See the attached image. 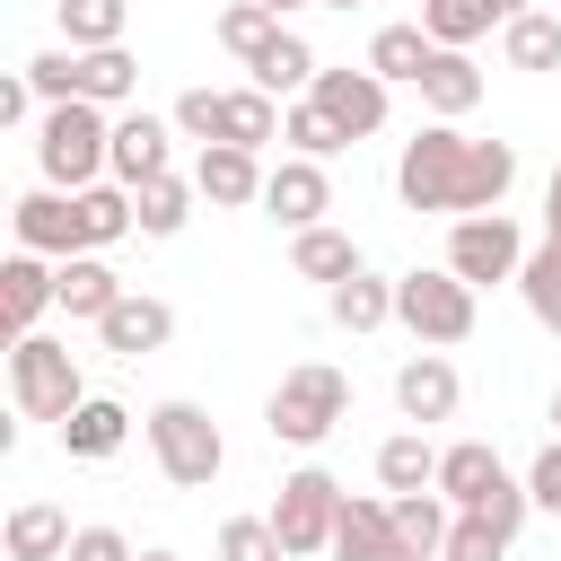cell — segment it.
<instances>
[{
	"mask_svg": "<svg viewBox=\"0 0 561 561\" xmlns=\"http://www.w3.org/2000/svg\"><path fill=\"white\" fill-rule=\"evenodd\" d=\"M517 184V149L508 140H465L456 123H421L394 158V202L403 210H500Z\"/></svg>",
	"mask_w": 561,
	"mask_h": 561,
	"instance_id": "cell-1",
	"label": "cell"
},
{
	"mask_svg": "<svg viewBox=\"0 0 561 561\" xmlns=\"http://www.w3.org/2000/svg\"><path fill=\"white\" fill-rule=\"evenodd\" d=\"M35 175H44V184H61V193L105 184V175H114V114H105V105H88V96L44 105V123H35Z\"/></svg>",
	"mask_w": 561,
	"mask_h": 561,
	"instance_id": "cell-2",
	"label": "cell"
},
{
	"mask_svg": "<svg viewBox=\"0 0 561 561\" xmlns=\"http://www.w3.org/2000/svg\"><path fill=\"white\" fill-rule=\"evenodd\" d=\"M342 412H351V377H342L333 359H298V368H280V386L263 394V430H272L280 447H324V438L342 430Z\"/></svg>",
	"mask_w": 561,
	"mask_h": 561,
	"instance_id": "cell-3",
	"label": "cell"
},
{
	"mask_svg": "<svg viewBox=\"0 0 561 561\" xmlns=\"http://www.w3.org/2000/svg\"><path fill=\"white\" fill-rule=\"evenodd\" d=\"M473 316H482V289L456 280L447 263L394 272V324H403L421 351H456V342H473Z\"/></svg>",
	"mask_w": 561,
	"mask_h": 561,
	"instance_id": "cell-4",
	"label": "cell"
},
{
	"mask_svg": "<svg viewBox=\"0 0 561 561\" xmlns=\"http://www.w3.org/2000/svg\"><path fill=\"white\" fill-rule=\"evenodd\" d=\"M140 438H149V456H158V473H167L175 491H210V482H219V465H228L219 421H210L202 403H184V394L149 403V412H140Z\"/></svg>",
	"mask_w": 561,
	"mask_h": 561,
	"instance_id": "cell-5",
	"label": "cell"
},
{
	"mask_svg": "<svg viewBox=\"0 0 561 561\" xmlns=\"http://www.w3.org/2000/svg\"><path fill=\"white\" fill-rule=\"evenodd\" d=\"M9 403H18V421H53V430H61V421L88 403V377H79L70 342L18 333V342H9Z\"/></svg>",
	"mask_w": 561,
	"mask_h": 561,
	"instance_id": "cell-6",
	"label": "cell"
},
{
	"mask_svg": "<svg viewBox=\"0 0 561 561\" xmlns=\"http://www.w3.org/2000/svg\"><path fill=\"white\" fill-rule=\"evenodd\" d=\"M342 482L324 473V465H298V473H280V500L263 508L272 526H280V543H289V561H316V552H333V526H342Z\"/></svg>",
	"mask_w": 561,
	"mask_h": 561,
	"instance_id": "cell-7",
	"label": "cell"
},
{
	"mask_svg": "<svg viewBox=\"0 0 561 561\" xmlns=\"http://www.w3.org/2000/svg\"><path fill=\"white\" fill-rule=\"evenodd\" d=\"M526 237H517V219L508 210H465L456 228H447V272L456 280H473V289H517V272H526Z\"/></svg>",
	"mask_w": 561,
	"mask_h": 561,
	"instance_id": "cell-8",
	"label": "cell"
},
{
	"mask_svg": "<svg viewBox=\"0 0 561 561\" xmlns=\"http://www.w3.org/2000/svg\"><path fill=\"white\" fill-rule=\"evenodd\" d=\"M9 228H18V245L53 254V263H70V254H96V245H88V210H79V193H61V184H35V193H18Z\"/></svg>",
	"mask_w": 561,
	"mask_h": 561,
	"instance_id": "cell-9",
	"label": "cell"
},
{
	"mask_svg": "<svg viewBox=\"0 0 561 561\" xmlns=\"http://www.w3.org/2000/svg\"><path fill=\"white\" fill-rule=\"evenodd\" d=\"M175 114H149V105H123L114 114V184H149V175H175Z\"/></svg>",
	"mask_w": 561,
	"mask_h": 561,
	"instance_id": "cell-10",
	"label": "cell"
},
{
	"mask_svg": "<svg viewBox=\"0 0 561 561\" xmlns=\"http://www.w3.org/2000/svg\"><path fill=\"white\" fill-rule=\"evenodd\" d=\"M53 307H61V263L35 254V245H18V254L0 263V316H9V342H18V333H44Z\"/></svg>",
	"mask_w": 561,
	"mask_h": 561,
	"instance_id": "cell-11",
	"label": "cell"
},
{
	"mask_svg": "<svg viewBox=\"0 0 561 561\" xmlns=\"http://www.w3.org/2000/svg\"><path fill=\"white\" fill-rule=\"evenodd\" d=\"M307 96H316L351 140H377V131H386V105H394V88H386L368 61H359V70H316V88H307Z\"/></svg>",
	"mask_w": 561,
	"mask_h": 561,
	"instance_id": "cell-12",
	"label": "cell"
},
{
	"mask_svg": "<svg viewBox=\"0 0 561 561\" xmlns=\"http://www.w3.org/2000/svg\"><path fill=\"white\" fill-rule=\"evenodd\" d=\"M324 210H333V175H324V158H298V149H289V158L263 175V219H280V228L298 237V228H316Z\"/></svg>",
	"mask_w": 561,
	"mask_h": 561,
	"instance_id": "cell-13",
	"label": "cell"
},
{
	"mask_svg": "<svg viewBox=\"0 0 561 561\" xmlns=\"http://www.w3.org/2000/svg\"><path fill=\"white\" fill-rule=\"evenodd\" d=\"M96 342H105L114 359H149V351H167V342H175V307H167V298H149V289H123V298L96 316Z\"/></svg>",
	"mask_w": 561,
	"mask_h": 561,
	"instance_id": "cell-14",
	"label": "cell"
},
{
	"mask_svg": "<svg viewBox=\"0 0 561 561\" xmlns=\"http://www.w3.org/2000/svg\"><path fill=\"white\" fill-rule=\"evenodd\" d=\"M394 403H403V421H412V430H430V421H456V403H465V377H456V359H447V351H421V359H403V368H394Z\"/></svg>",
	"mask_w": 561,
	"mask_h": 561,
	"instance_id": "cell-15",
	"label": "cell"
},
{
	"mask_svg": "<svg viewBox=\"0 0 561 561\" xmlns=\"http://www.w3.org/2000/svg\"><path fill=\"white\" fill-rule=\"evenodd\" d=\"M263 149H237V140H210L202 158H193V184H202V202L210 210H245V202H263Z\"/></svg>",
	"mask_w": 561,
	"mask_h": 561,
	"instance_id": "cell-16",
	"label": "cell"
},
{
	"mask_svg": "<svg viewBox=\"0 0 561 561\" xmlns=\"http://www.w3.org/2000/svg\"><path fill=\"white\" fill-rule=\"evenodd\" d=\"M333 561H412V543H403V526H394V500H342Z\"/></svg>",
	"mask_w": 561,
	"mask_h": 561,
	"instance_id": "cell-17",
	"label": "cell"
},
{
	"mask_svg": "<svg viewBox=\"0 0 561 561\" xmlns=\"http://www.w3.org/2000/svg\"><path fill=\"white\" fill-rule=\"evenodd\" d=\"M70 96H88V105H105V114H123V105L140 96V61H131L123 44H96V53H70Z\"/></svg>",
	"mask_w": 561,
	"mask_h": 561,
	"instance_id": "cell-18",
	"label": "cell"
},
{
	"mask_svg": "<svg viewBox=\"0 0 561 561\" xmlns=\"http://www.w3.org/2000/svg\"><path fill=\"white\" fill-rule=\"evenodd\" d=\"M421 105H430V123H465L473 105H482V61L473 53H430V70H421Z\"/></svg>",
	"mask_w": 561,
	"mask_h": 561,
	"instance_id": "cell-19",
	"label": "cell"
},
{
	"mask_svg": "<svg viewBox=\"0 0 561 561\" xmlns=\"http://www.w3.org/2000/svg\"><path fill=\"white\" fill-rule=\"evenodd\" d=\"M500 482H508V465H500L491 438H456V447H438V491H447L456 508H482Z\"/></svg>",
	"mask_w": 561,
	"mask_h": 561,
	"instance_id": "cell-20",
	"label": "cell"
},
{
	"mask_svg": "<svg viewBox=\"0 0 561 561\" xmlns=\"http://www.w3.org/2000/svg\"><path fill=\"white\" fill-rule=\"evenodd\" d=\"M123 438H131V412H123L114 394H88V403L61 421V456H79V465H105V456H123Z\"/></svg>",
	"mask_w": 561,
	"mask_h": 561,
	"instance_id": "cell-21",
	"label": "cell"
},
{
	"mask_svg": "<svg viewBox=\"0 0 561 561\" xmlns=\"http://www.w3.org/2000/svg\"><path fill=\"white\" fill-rule=\"evenodd\" d=\"M70 517L53 508V500H18L9 508V526H0V543H9V561H70Z\"/></svg>",
	"mask_w": 561,
	"mask_h": 561,
	"instance_id": "cell-22",
	"label": "cell"
},
{
	"mask_svg": "<svg viewBox=\"0 0 561 561\" xmlns=\"http://www.w3.org/2000/svg\"><path fill=\"white\" fill-rule=\"evenodd\" d=\"M430 53H438V44H430V26H421V18H394V26H377V35H368V70H377L386 88H421Z\"/></svg>",
	"mask_w": 561,
	"mask_h": 561,
	"instance_id": "cell-23",
	"label": "cell"
},
{
	"mask_svg": "<svg viewBox=\"0 0 561 561\" xmlns=\"http://www.w3.org/2000/svg\"><path fill=\"white\" fill-rule=\"evenodd\" d=\"M245 70H254V88H272V96L289 105V96H307V88H316V44H307L298 26H280V35L245 61Z\"/></svg>",
	"mask_w": 561,
	"mask_h": 561,
	"instance_id": "cell-24",
	"label": "cell"
},
{
	"mask_svg": "<svg viewBox=\"0 0 561 561\" xmlns=\"http://www.w3.org/2000/svg\"><path fill=\"white\" fill-rule=\"evenodd\" d=\"M324 307H333V324H342V333H377V324H394V280L359 263L351 280H333V289H324Z\"/></svg>",
	"mask_w": 561,
	"mask_h": 561,
	"instance_id": "cell-25",
	"label": "cell"
},
{
	"mask_svg": "<svg viewBox=\"0 0 561 561\" xmlns=\"http://www.w3.org/2000/svg\"><path fill=\"white\" fill-rule=\"evenodd\" d=\"M289 272L333 289V280H351V272H359V237H342V228H324V219H316V228H298V237H289Z\"/></svg>",
	"mask_w": 561,
	"mask_h": 561,
	"instance_id": "cell-26",
	"label": "cell"
},
{
	"mask_svg": "<svg viewBox=\"0 0 561 561\" xmlns=\"http://www.w3.org/2000/svg\"><path fill=\"white\" fill-rule=\"evenodd\" d=\"M377 482H386V500H403V491H438V447H430L421 430H394V438L377 447Z\"/></svg>",
	"mask_w": 561,
	"mask_h": 561,
	"instance_id": "cell-27",
	"label": "cell"
},
{
	"mask_svg": "<svg viewBox=\"0 0 561 561\" xmlns=\"http://www.w3.org/2000/svg\"><path fill=\"white\" fill-rule=\"evenodd\" d=\"M500 61L508 70H561V18L552 9H517L500 26Z\"/></svg>",
	"mask_w": 561,
	"mask_h": 561,
	"instance_id": "cell-28",
	"label": "cell"
},
{
	"mask_svg": "<svg viewBox=\"0 0 561 561\" xmlns=\"http://www.w3.org/2000/svg\"><path fill=\"white\" fill-rule=\"evenodd\" d=\"M219 140H237V149L280 140V105H272V88H219Z\"/></svg>",
	"mask_w": 561,
	"mask_h": 561,
	"instance_id": "cell-29",
	"label": "cell"
},
{
	"mask_svg": "<svg viewBox=\"0 0 561 561\" xmlns=\"http://www.w3.org/2000/svg\"><path fill=\"white\" fill-rule=\"evenodd\" d=\"M193 202H202V184H193V175H149V184L131 193V210H140V237H184Z\"/></svg>",
	"mask_w": 561,
	"mask_h": 561,
	"instance_id": "cell-30",
	"label": "cell"
},
{
	"mask_svg": "<svg viewBox=\"0 0 561 561\" xmlns=\"http://www.w3.org/2000/svg\"><path fill=\"white\" fill-rule=\"evenodd\" d=\"M114 298H123V280H114V263H105V254H70V263H61V316L96 324Z\"/></svg>",
	"mask_w": 561,
	"mask_h": 561,
	"instance_id": "cell-31",
	"label": "cell"
},
{
	"mask_svg": "<svg viewBox=\"0 0 561 561\" xmlns=\"http://www.w3.org/2000/svg\"><path fill=\"white\" fill-rule=\"evenodd\" d=\"M394 526H403L412 561H438V552H447V526H456V500H447V491H403V500H394Z\"/></svg>",
	"mask_w": 561,
	"mask_h": 561,
	"instance_id": "cell-32",
	"label": "cell"
},
{
	"mask_svg": "<svg viewBox=\"0 0 561 561\" xmlns=\"http://www.w3.org/2000/svg\"><path fill=\"white\" fill-rule=\"evenodd\" d=\"M421 26H430V44L473 53V44L500 26V9H491V0H421Z\"/></svg>",
	"mask_w": 561,
	"mask_h": 561,
	"instance_id": "cell-33",
	"label": "cell"
},
{
	"mask_svg": "<svg viewBox=\"0 0 561 561\" xmlns=\"http://www.w3.org/2000/svg\"><path fill=\"white\" fill-rule=\"evenodd\" d=\"M53 9H61V35H70V53L123 44V26H131V0H53Z\"/></svg>",
	"mask_w": 561,
	"mask_h": 561,
	"instance_id": "cell-34",
	"label": "cell"
},
{
	"mask_svg": "<svg viewBox=\"0 0 561 561\" xmlns=\"http://www.w3.org/2000/svg\"><path fill=\"white\" fill-rule=\"evenodd\" d=\"M517 298H526V316H535L543 333H561V237H543V245L526 254V272H517Z\"/></svg>",
	"mask_w": 561,
	"mask_h": 561,
	"instance_id": "cell-35",
	"label": "cell"
},
{
	"mask_svg": "<svg viewBox=\"0 0 561 561\" xmlns=\"http://www.w3.org/2000/svg\"><path fill=\"white\" fill-rule=\"evenodd\" d=\"M280 140H289L298 158H333V149H351V131H342L316 96H289V105H280Z\"/></svg>",
	"mask_w": 561,
	"mask_h": 561,
	"instance_id": "cell-36",
	"label": "cell"
},
{
	"mask_svg": "<svg viewBox=\"0 0 561 561\" xmlns=\"http://www.w3.org/2000/svg\"><path fill=\"white\" fill-rule=\"evenodd\" d=\"M272 35H280V18H272L263 0H228V9H219V44H228L237 61H254Z\"/></svg>",
	"mask_w": 561,
	"mask_h": 561,
	"instance_id": "cell-37",
	"label": "cell"
},
{
	"mask_svg": "<svg viewBox=\"0 0 561 561\" xmlns=\"http://www.w3.org/2000/svg\"><path fill=\"white\" fill-rule=\"evenodd\" d=\"M508 543H517V535H500L482 508H456V526H447V552H438V561H508Z\"/></svg>",
	"mask_w": 561,
	"mask_h": 561,
	"instance_id": "cell-38",
	"label": "cell"
},
{
	"mask_svg": "<svg viewBox=\"0 0 561 561\" xmlns=\"http://www.w3.org/2000/svg\"><path fill=\"white\" fill-rule=\"evenodd\" d=\"M219 561H289V543H280L272 517H228L219 526Z\"/></svg>",
	"mask_w": 561,
	"mask_h": 561,
	"instance_id": "cell-39",
	"label": "cell"
},
{
	"mask_svg": "<svg viewBox=\"0 0 561 561\" xmlns=\"http://www.w3.org/2000/svg\"><path fill=\"white\" fill-rule=\"evenodd\" d=\"M167 114H175V131H184V140H202V149L219 140V88H184Z\"/></svg>",
	"mask_w": 561,
	"mask_h": 561,
	"instance_id": "cell-40",
	"label": "cell"
},
{
	"mask_svg": "<svg viewBox=\"0 0 561 561\" xmlns=\"http://www.w3.org/2000/svg\"><path fill=\"white\" fill-rule=\"evenodd\" d=\"M70 561H140V552L123 543V526H79L70 535Z\"/></svg>",
	"mask_w": 561,
	"mask_h": 561,
	"instance_id": "cell-41",
	"label": "cell"
},
{
	"mask_svg": "<svg viewBox=\"0 0 561 561\" xmlns=\"http://www.w3.org/2000/svg\"><path fill=\"white\" fill-rule=\"evenodd\" d=\"M526 491H535V508H552V517H561V438L526 465Z\"/></svg>",
	"mask_w": 561,
	"mask_h": 561,
	"instance_id": "cell-42",
	"label": "cell"
},
{
	"mask_svg": "<svg viewBox=\"0 0 561 561\" xmlns=\"http://www.w3.org/2000/svg\"><path fill=\"white\" fill-rule=\"evenodd\" d=\"M35 105H44V96H35V79H26V70H9V79H0V123H44Z\"/></svg>",
	"mask_w": 561,
	"mask_h": 561,
	"instance_id": "cell-43",
	"label": "cell"
},
{
	"mask_svg": "<svg viewBox=\"0 0 561 561\" xmlns=\"http://www.w3.org/2000/svg\"><path fill=\"white\" fill-rule=\"evenodd\" d=\"M543 237H561V167L543 175Z\"/></svg>",
	"mask_w": 561,
	"mask_h": 561,
	"instance_id": "cell-44",
	"label": "cell"
},
{
	"mask_svg": "<svg viewBox=\"0 0 561 561\" xmlns=\"http://www.w3.org/2000/svg\"><path fill=\"white\" fill-rule=\"evenodd\" d=\"M491 9H500V26H508V18H517V9H535V0H491Z\"/></svg>",
	"mask_w": 561,
	"mask_h": 561,
	"instance_id": "cell-45",
	"label": "cell"
},
{
	"mask_svg": "<svg viewBox=\"0 0 561 561\" xmlns=\"http://www.w3.org/2000/svg\"><path fill=\"white\" fill-rule=\"evenodd\" d=\"M263 9H272V18H289V9H307V0H263Z\"/></svg>",
	"mask_w": 561,
	"mask_h": 561,
	"instance_id": "cell-46",
	"label": "cell"
},
{
	"mask_svg": "<svg viewBox=\"0 0 561 561\" xmlns=\"http://www.w3.org/2000/svg\"><path fill=\"white\" fill-rule=\"evenodd\" d=\"M552 438H561V386H552Z\"/></svg>",
	"mask_w": 561,
	"mask_h": 561,
	"instance_id": "cell-47",
	"label": "cell"
},
{
	"mask_svg": "<svg viewBox=\"0 0 561 561\" xmlns=\"http://www.w3.org/2000/svg\"><path fill=\"white\" fill-rule=\"evenodd\" d=\"M140 561H184V552H167V543H158V552H140Z\"/></svg>",
	"mask_w": 561,
	"mask_h": 561,
	"instance_id": "cell-48",
	"label": "cell"
},
{
	"mask_svg": "<svg viewBox=\"0 0 561 561\" xmlns=\"http://www.w3.org/2000/svg\"><path fill=\"white\" fill-rule=\"evenodd\" d=\"M324 9H359V0H324Z\"/></svg>",
	"mask_w": 561,
	"mask_h": 561,
	"instance_id": "cell-49",
	"label": "cell"
}]
</instances>
